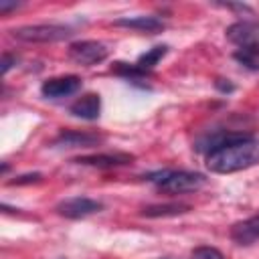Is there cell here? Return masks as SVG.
Instances as JSON below:
<instances>
[{"instance_id":"1","label":"cell","mask_w":259,"mask_h":259,"mask_svg":"<svg viewBox=\"0 0 259 259\" xmlns=\"http://www.w3.org/2000/svg\"><path fill=\"white\" fill-rule=\"evenodd\" d=\"M206 152V168L217 174H233L259 164V140L241 132H223L200 142Z\"/></svg>"},{"instance_id":"2","label":"cell","mask_w":259,"mask_h":259,"mask_svg":"<svg viewBox=\"0 0 259 259\" xmlns=\"http://www.w3.org/2000/svg\"><path fill=\"white\" fill-rule=\"evenodd\" d=\"M150 182H154L160 190L170 194H184L194 192L206 184L204 174L200 172H188V170H164L148 176Z\"/></svg>"},{"instance_id":"3","label":"cell","mask_w":259,"mask_h":259,"mask_svg":"<svg viewBox=\"0 0 259 259\" xmlns=\"http://www.w3.org/2000/svg\"><path fill=\"white\" fill-rule=\"evenodd\" d=\"M12 36L24 42H59L73 36V28L65 24H28L14 28Z\"/></svg>"},{"instance_id":"4","label":"cell","mask_w":259,"mask_h":259,"mask_svg":"<svg viewBox=\"0 0 259 259\" xmlns=\"http://www.w3.org/2000/svg\"><path fill=\"white\" fill-rule=\"evenodd\" d=\"M69 59L77 65H83V67H93L101 61L107 59L109 51L103 42L99 40H77V42H71L69 45Z\"/></svg>"},{"instance_id":"5","label":"cell","mask_w":259,"mask_h":259,"mask_svg":"<svg viewBox=\"0 0 259 259\" xmlns=\"http://www.w3.org/2000/svg\"><path fill=\"white\" fill-rule=\"evenodd\" d=\"M101 208H103V204L99 200H93L87 196H73V198L61 200L55 206V210L65 219H85V217L99 212Z\"/></svg>"},{"instance_id":"6","label":"cell","mask_w":259,"mask_h":259,"mask_svg":"<svg viewBox=\"0 0 259 259\" xmlns=\"http://www.w3.org/2000/svg\"><path fill=\"white\" fill-rule=\"evenodd\" d=\"M79 89H81V77H77V75L51 77V79L42 81V85H40V93L45 97H51V99L69 97V95L77 93Z\"/></svg>"},{"instance_id":"7","label":"cell","mask_w":259,"mask_h":259,"mask_svg":"<svg viewBox=\"0 0 259 259\" xmlns=\"http://www.w3.org/2000/svg\"><path fill=\"white\" fill-rule=\"evenodd\" d=\"M101 142H103V136H99V134L65 130L53 140V146H57V148H93Z\"/></svg>"},{"instance_id":"8","label":"cell","mask_w":259,"mask_h":259,"mask_svg":"<svg viewBox=\"0 0 259 259\" xmlns=\"http://www.w3.org/2000/svg\"><path fill=\"white\" fill-rule=\"evenodd\" d=\"M227 38L237 47H259V24L241 20L227 28Z\"/></svg>"},{"instance_id":"9","label":"cell","mask_w":259,"mask_h":259,"mask_svg":"<svg viewBox=\"0 0 259 259\" xmlns=\"http://www.w3.org/2000/svg\"><path fill=\"white\" fill-rule=\"evenodd\" d=\"M231 239L241 245V247H247V245H253L255 241H259V214H253L245 221H239L231 227L229 231Z\"/></svg>"},{"instance_id":"10","label":"cell","mask_w":259,"mask_h":259,"mask_svg":"<svg viewBox=\"0 0 259 259\" xmlns=\"http://www.w3.org/2000/svg\"><path fill=\"white\" fill-rule=\"evenodd\" d=\"M69 111H71L73 115L81 117V119H89V121H93V119L99 117V111H101V99H99L97 93H85V95H81L77 101L71 103Z\"/></svg>"},{"instance_id":"11","label":"cell","mask_w":259,"mask_h":259,"mask_svg":"<svg viewBox=\"0 0 259 259\" xmlns=\"http://www.w3.org/2000/svg\"><path fill=\"white\" fill-rule=\"evenodd\" d=\"M115 26H123V28H132L138 32H146V34H158L164 30V22L156 16H134V18H117L113 20Z\"/></svg>"},{"instance_id":"12","label":"cell","mask_w":259,"mask_h":259,"mask_svg":"<svg viewBox=\"0 0 259 259\" xmlns=\"http://www.w3.org/2000/svg\"><path fill=\"white\" fill-rule=\"evenodd\" d=\"M132 160H134V156H130V154H93V156H79V158H75L77 164L97 166V168L123 166V164H130Z\"/></svg>"},{"instance_id":"13","label":"cell","mask_w":259,"mask_h":259,"mask_svg":"<svg viewBox=\"0 0 259 259\" xmlns=\"http://www.w3.org/2000/svg\"><path fill=\"white\" fill-rule=\"evenodd\" d=\"M188 210H190L188 204L170 202V204H152V206H146L142 210V214L144 217H176V214H184Z\"/></svg>"},{"instance_id":"14","label":"cell","mask_w":259,"mask_h":259,"mask_svg":"<svg viewBox=\"0 0 259 259\" xmlns=\"http://www.w3.org/2000/svg\"><path fill=\"white\" fill-rule=\"evenodd\" d=\"M168 53V47L166 45H158V47H152L150 51H146L144 55H140L138 57V61H136V65L140 67V69H144V71H152L160 61H162V57Z\"/></svg>"},{"instance_id":"15","label":"cell","mask_w":259,"mask_h":259,"mask_svg":"<svg viewBox=\"0 0 259 259\" xmlns=\"http://www.w3.org/2000/svg\"><path fill=\"white\" fill-rule=\"evenodd\" d=\"M235 61H239L241 65H245L251 71H259V47H239L233 53Z\"/></svg>"},{"instance_id":"16","label":"cell","mask_w":259,"mask_h":259,"mask_svg":"<svg viewBox=\"0 0 259 259\" xmlns=\"http://www.w3.org/2000/svg\"><path fill=\"white\" fill-rule=\"evenodd\" d=\"M113 73H117V75H121V77H125V79H130V81H138V79H146L150 73L148 71H144V69H140L136 63H115L113 65Z\"/></svg>"},{"instance_id":"17","label":"cell","mask_w":259,"mask_h":259,"mask_svg":"<svg viewBox=\"0 0 259 259\" xmlns=\"http://www.w3.org/2000/svg\"><path fill=\"white\" fill-rule=\"evenodd\" d=\"M192 259H225V255L214 247L202 245V247H196L192 251Z\"/></svg>"},{"instance_id":"18","label":"cell","mask_w":259,"mask_h":259,"mask_svg":"<svg viewBox=\"0 0 259 259\" xmlns=\"http://www.w3.org/2000/svg\"><path fill=\"white\" fill-rule=\"evenodd\" d=\"M42 176L40 174H24V176H18L16 180H10L8 184L14 186V184H30V182H38Z\"/></svg>"},{"instance_id":"19","label":"cell","mask_w":259,"mask_h":259,"mask_svg":"<svg viewBox=\"0 0 259 259\" xmlns=\"http://www.w3.org/2000/svg\"><path fill=\"white\" fill-rule=\"evenodd\" d=\"M214 87H217L221 93H233V91H235V85H233L229 79H217V81H214Z\"/></svg>"},{"instance_id":"20","label":"cell","mask_w":259,"mask_h":259,"mask_svg":"<svg viewBox=\"0 0 259 259\" xmlns=\"http://www.w3.org/2000/svg\"><path fill=\"white\" fill-rule=\"evenodd\" d=\"M12 65H16V57L10 55V53H4V55H2V75H6Z\"/></svg>"},{"instance_id":"21","label":"cell","mask_w":259,"mask_h":259,"mask_svg":"<svg viewBox=\"0 0 259 259\" xmlns=\"http://www.w3.org/2000/svg\"><path fill=\"white\" fill-rule=\"evenodd\" d=\"M14 8H18V4H16V2H6V0H0V12H2V14L10 12V10H14Z\"/></svg>"},{"instance_id":"22","label":"cell","mask_w":259,"mask_h":259,"mask_svg":"<svg viewBox=\"0 0 259 259\" xmlns=\"http://www.w3.org/2000/svg\"><path fill=\"white\" fill-rule=\"evenodd\" d=\"M162 259H168V257H162Z\"/></svg>"}]
</instances>
